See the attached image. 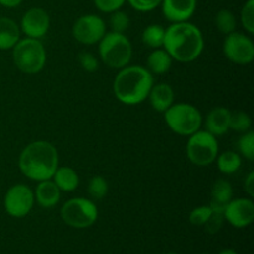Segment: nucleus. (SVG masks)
Masks as SVG:
<instances>
[{"label": "nucleus", "mask_w": 254, "mask_h": 254, "mask_svg": "<svg viewBox=\"0 0 254 254\" xmlns=\"http://www.w3.org/2000/svg\"><path fill=\"white\" fill-rule=\"evenodd\" d=\"M163 47L175 61L191 62L202 54L205 40L195 24L174 22L165 29Z\"/></svg>", "instance_id": "nucleus-1"}, {"label": "nucleus", "mask_w": 254, "mask_h": 254, "mask_svg": "<svg viewBox=\"0 0 254 254\" xmlns=\"http://www.w3.org/2000/svg\"><path fill=\"white\" fill-rule=\"evenodd\" d=\"M59 168V153L51 143L37 140L25 146L19 156V169L34 181L50 180Z\"/></svg>", "instance_id": "nucleus-2"}, {"label": "nucleus", "mask_w": 254, "mask_h": 254, "mask_svg": "<svg viewBox=\"0 0 254 254\" xmlns=\"http://www.w3.org/2000/svg\"><path fill=\"white\" fill-rule=\"evenodd\" d=\"M154 77L143 66H127L119 69L113 82L116 98L127 106H136L148 99Z\"/></svg>", "instance_id": "nucleus-3"}, {"label": "nucleus", "mask_w": 254, "mask_h": 254, "mask_svg": "<svg viewBox=\"0 0 254 254\" xmlns=\"http://www.w3.org/2000/svg\"><path fill=\"white\" fill-rule=\"evenodd\" d=\"M12 60L19 71L26 74H36L46 64V50L40 40L20 39L12 47Z\"/></svg>", "instance_id": "nucleus-4"}, {"label": "nucleus", "mask_w": 254, "mask_h": 254, "mask_svg": "<svg viewBox=\"0 0 254 254\" xmlns=\"http://www.w3.org/2000/svg\"><path fill=\"white\" fill-rule=\"evenodd\" d=\"M99 44V56L109 68L122 69L129 64L133 55L130 41L124 34L106 32Z\"/></svg>", "instance_id": "nucleus-5"}, {"label": "nucleus", "mask_w": 254, "mask_h": 254, "mask_svg": "<svg viewBox=\"0 0 254 254\" xmlns=\"http://www.w3.org/2000/svg\"><path fill=\"white\" fill-rule=\"evenodd\" d=\"M164 114L169 128L179 135L190 136L202 127V114L192 104L174 103Z\"/></svg>", "instance_id": "nucleus-6"}, {"label": "nucleus", "mask_w": 254, "mask_h": 254, "mask_svg": "<svg viewBox=\"0 0 254 254\" xmlns=\"http://www.w3.org/2000/svg\"><path fill=\"white\" fill-rule=\"evenodd\" d=\"M62 221L72 228H88L98 220V208L89 198L74 197L66 201L60 211Z\"/></svg>", "instance_id": "nucleus-7"}, {"label": "nucleus", "mask_w": 254, "mask_h": 254, "mask_svg": "<svg viewBox=\"0 0 254 254\" xmlns=\"http://www.w3.org/2000/svg\"><path fill=\"white\" fill-rule=\"evenodd\" d=\"M188 159L196 166H208L218 155V141L207 130H197L189 136L186 144Z\"/></svg>", "instance_id": "nucleus-8"}, {"label": "nucleus", "mask_w": 254, "mask_h": 254, "mask_svg": "<svg viewBox=\"0 0 254 254\" xmlns=\"http://www.w3.org/2000/svg\"><path fill=\"white\" fill-rule=\"evenodd\" d=\"M107 32L106 22L96 14L79 16L72 27V35L82 45L98 44Z\"/></svg>", "instance_id": "nucleus-9"}, {"label": "nucleus", "mask_w": 254, "mask_h": 254, "mask_svg": "<svg viewBox=\"0 0 254 254\" xmlns=\"http://www.w3.org/2000/svg\"><path fill=\"white\" fill-rule=\"evenodd\" d=\"M35 203L31 189L25 184H16L6 191L4 196V207L9 216L22 218L30 213Z\"/></svg>", "instance_id": "nucleus-10"}, {"label": "nucleus", "mask_w": 254, "mask_h": 254, "mask_svg": "<svg viewBox=\"0 0 254 254\" xmlns=\"http://www.w3.org/2000/svg\"><path fill=\"white\" fill-rule=\"evenodd\" d=\"M223 54L230 61L238 64H248L254 59V42L248 35L233 31L226 35Z\"/></svg>", "instance_id": "nucleus-11"}, {"label": "nucleus", "mask_w": 254, "mask_h": 254, "mask_svg": "<svg viewBox=\"0 0 254 254\" xmlns=\"http://www.w3.org/2000/svg\"><path fill=\"white\" fill-rule=\"evenodd\" d=\"M50 15L42 7L26 10L20 21V31L30 39H42L49 32Z\"/></svg>", "instance_id": "nucleus-12"}, {"label": "nucleus", "mask_w": 254, "mask_h": 254, "mask_svg": "<svg viewBox=\"0 0 254 254\" xmlns=\"http://www.w3.org/2000/svg\"><path fill=\"white\" fill-rule=\"evenodd\" d=\"M225 220L235 228H245L254 220V203L251 198H235L225 208Z\"/></svg>", "instance_id": "nucleus-13"}, {"label": "nucleus", "mask_w": 254, "mask_h": 254, "mask_svg": "<svg viewBox=\"0 0 254 254\" xmlns=\"http://www.w3.org/2000/svg\"><path fill=\"white\" fill-rule=\"evenodd\" d=\"M161 11L170 22L189 21L197 7V0H161Z\"/></svg>", "instance_id": "nucleus-14"}, {"label": "nucleus", "mask_w": 254, "mask_h": 254, "mask_svg": "<svg viewBox=\"0 0 254 254\" xmlns=\"http://www.w3.org/2000/svg\"><path fill=\"white\" fill-rule=\"evenodd\" d=\"M148 99L154 111L159 112V113H165L174 104L175 93H174V89L170 84H153L150 92H149Z\"/></svg>", "instance_id": "nucleus-15"}, {"label": "nucleus", "mask_w": 254, "mask_h": 254, "mask_svg": "<svg viewBox=\"0 0 254 254\" xmlns=\"http://www.w3.org/2000/svg\"><path fill=\"white\" fill-rule=\"evenodd\" d=\"M231 111L225 107H216L206 117V130L215 136H221L230 130Z\"/></svg>", "instance_id": "nucleus-16"}, {"label": "nucleus", "mask_w": 254, "mask_h": 254, "mask_svg": "<svg viewBox=\"0 0 254 254\" xmlns=\"http://www.w3.org/2000/svg\"><path fill=\"white\" fill-rule=\"evenodd\" d=\"M34 196L36 202L41 207L52 208L59 203L60 198H61V191L52 181V179H50V180L39 181Z\"/></svg>", "instance_id": "nucleus-17"}, {"label": "nucleus", "mask_w": 254, "mask_h": 254, "mask_svg": "<svg viewBox=\"0 0 254 254\" xmlns=\"http://www.w3.org/2000/svg\"><path fill=\"white\" fill-rule=\"evenodd\" d=\"M233 198V189L230 181L225 179H218L215 181L211 190L210 207L215 210L225 211L226 206Z\"/></svg>", "instance_id": "nucleus-18"}, {"label": "nucleus", "mask_w": 254, "mask_h": 254, "mask_svg": "<svg viewBox=\"0 0 254 254\" xmlns=\"http://www.w3.org/2000/svg\"><path fill=\"white\" fill-rule=\"evenodd\" d=\"M20 26L10 17L0 16V50H11L20 40Z\"/></svg>", "instance_id": "nucleus-19"}, {"label": "nucleus", "mask_w": 254, "mask_h": 254, "mask_svg": "<svg viewBox=\"0 0 254 254\" xmlns=\"http://www.w3.org/2000/svg\"><path fill=\"white\" fill-rule=\"evenodd\" d=\"M52 181L56 184L60 191L64 192H72L79 185V176L76 170L69 166H59L52 176Z\"/></svg>", "instance_id": "nucleus-20"}, {"label": "nucleus", "mask_w": 254, "mask_h": 254, "mask_svg": "<svg viewBox=\"0 0 254 254\" xmlns=\"http://www.w3.org/2000/svg\"><path fill=\"white\" fill-rule=\"evenodd\" d=\"M173 59L164 49H155L146 59L148 71L151 74H164L170 69Z\"/></svg>", "instance_id": "nucleus-21"}, {"label": "nucleus", "mask_w": 254, "mask_h": 254, "mask_svg": "<svg viewBox=\"0 0 254 254\" xmlns=\"http://www.w3.org/2000/svg\"><path fill=\"white\" fill-rule=\"evenodd\" d=\"M165 37V27L159 24H151L144 29L141 34V40L150 49H160L164 45Z\"/></svg>", "instance_id": "nucleus-22"}, {"label": "nucleus", "mask_w": 254, "mask_h": 254, "mask_svg": "<svg viewBox=\"0 0 254 254\" xmlns=\"http://www.w3.org/2000/svg\"><path fill=\"white\" fill-rule=\"evenodd\" d=\"M218 170L222 174H233L240 170L242 165V159L238 153L235 151H225L216 158Z\"/></svg>", "instance_id": "nucleus-23"}, {"label": "nucleus", "mask_w": 254, "mask_h": 254, "mask_svg": "<svg viewBox=\"0 0 254 254\" xmlns=\"http://www.w3.org/2000/svg\"><path fill=\"white\" fill-rule=\"evenodd\" d=\"M215 24L218 31L223 35H228L236 31L237 27V19L231 10L222 9L216 14Z\"/></svg>", "instance_id": "nucleus-24"}, {"label": "nucleus", "mask_w": 254, "mask_h": 254, "mask_svg": "<svg viewBox=\"0 0 254 254\" xmlns=\"http://www.w3.org/2000/svg\"><path fill=\"white\" fill-rule=\"evenodd\" d=\"M251 127H252V119L247 113L242 111L231 112L230 129L238 133H246L251 130Z\"/></svg>", "instance_id": "nucleus-25"}, {"label": "nucleus", "mask_w": 254, "mask_h": 254, "mask_svg": "<svg viewBox=\"0 0 254 254\" xmlns=\"http://www.w3.org/2000/svg\"><path fill=\"white\" fill-rule=\"evenodd\" d=\"M88 193L94 200H102L108 193V183L103 176H93L88 183Z\"/></svg>", "instance_id": "nucleus-26"}, {"label": "nucleus", "mask_w": 254, "mask_h": 254, "mask_svg": "<svg viewBox=\"0 0 254 254\" xmlns=\"http://www.w3.org/2000/svg\"><path fill=\"white\" fill-rule=\"evenodd\" d=\"M129 25H130V19H129L127 12L122 11V10L111 12L109 26H111L112 31L118 32V34H124L129 29Z\"/></svg>", "instance_id": "nucleus-27"}, {"label": "nucleus", "mask_w": 254, "mask_h": 254, "mask_svg": "<svg viewBox=\"0 0 254 254\" xmlns=\"http://www.w3.org/2000/svg\"><path fill=\"white\" fill-rule=\"evenodd\" d=\"M238 151L242 156H245L247 160L252 161L254 159V133L252 130H248L243 133L240 140L237 143Z\"/></svg>", "instance_id": "nucleus-28"}, {"label": "nucleus", "mask_w": 254, "mask_h": 254, "mask_svg": "<svg viewBox=\"0 0 254 254\" xmlns=\"http://www.w3.org/2000/svg\"><path fill=\"white\" fill-rule=\"evenodd\" d=\"M241 24L250 35L254 34V0H247L241 10Z\"/></svg>", "instance_id": "nucleus-29"}, {"label": "nucleus", "mask_w": 254, "mask_h": 254, "mask_svg": "<svg viewBox=\"0 0 254 254\" xmlns=\"http://www.w3.org/2000/svg\"><path fill=\"white\" fill-rule=\"evenodd\" d=\"M212 213V208L208 206H200V207L193 208L189 215V221L193 226H205L207 220Z\"/></svg>", "instance_id": "nucleus-30"}, {"label": "nucleus", "mask_w": 254, "mask_h": 254, "mask_svg": "<svg viewBox=\"0 0 254 254\" xmlns=\"http://www.w3.org/2000/svg\"><path fill=\"white\" fill-rule=\"evenodd\" d=\"M223 221H225V211L212 208V213H211L207 222L205 223V227L207 230V232L211 233V235L217 233L221 230V227H222Z\"/></svg>", "instance_id": "nucleus-31"}, {"label": "nucleus", "mask_w": 254, "mask_h": 254, "mask_svg": "<svg viewBox=\"0 0 254 254\" xmlns=\"http://www.w3.org/2000/svg\"><path fill=\"white\" fill-rule=\"evenodd\" d=\"M93 2L99 11L111 14L117 10H121L127 2V0H93Z\"/></svg>", "instance_id": "nucleus-32"}, {"label": "nucleus", "mask_w": 254, "mask_h": 254, "mask_svg": "<svg viewBox=\"0 0 254 254\" xmlns=\"http://www.w3.org/2000/svg\"><path fill=\"white\" fill-rule=\"evenodd\" d=\"M78 60H79V64H81V67L84 69V71L91 72L92 73V72H96L97 69L99 68L98 59H97L93 54H91V52H87V51L81 52L78 56Z\"/></svg>", "instance_id": "nucleus-33"}, {"label": "nucleus", "mask_w": 254, "mask_h": 254, "mask_svg": "<svg viewBox=\"0 0 254 254\" xmlns=\"http://www.w3.org/2000/svg\"><path fill=\"white\" fill-rule=\"evenodd\" d=\"M133 9L140 12H149L160 6L161 0H127Z\"/></svg>", "instance_id": "nucleus-34"}, {"label": "nucleus", "mask_w": 254, "mask_h": 254, "mask_svg": "<svg viewBox=\"0 0 254 254\" xmlns=\"http://www.w3.org/2000/svg\"><path fill=\"white\" fill-rule=\"evenodd\" d=\"M243 189L247 192L248 196L253 197L254 196V171H251L245 179V184H243Z\"/></svg>", "instance_id": "nucleus-35"}, {"label": "nucleus", "mask_w": 254, "mask_h": 254, "mask_svg": "<svg viewBox=\"0 0 254 254\" xmlns=\"http://www.w3.org/2000/svg\"><path fill=\"white\" fill-rule=\"evenodd\" d=\"M22 0H0V5L7 9H14V7L20 6Z\"/></svg>", "instance_id": "nucleus-36"}, {"label": "nucleus", "mask_w": 254, "mask_h": 254, "mask_svg": "<svg viewBox=\"0 0 254 254\" xmlns=\"http://www.w3.org/2000/svg\"><path fill=\"white\" fill-rule=\"evenodd\" d=\"M218 254H238L235 250L232 248H226V250H222Z\"/></svg>", "instance_id": "nucleus-37"}, {"label": "nucleus", "mask_w": 254, "mask_h": 254, "mask_svg": "<svg viewBox=\"0 0 254 254\" xmlns=\"http://www.w3.org/2000/svg\"><path fill=\"white\" fill-rule=\"evenodd\" d=\"M165 254H178V253H174V252H169V253H165Z\"/></svg>", "instance_id": "nucleus-38"}]
</instances>
